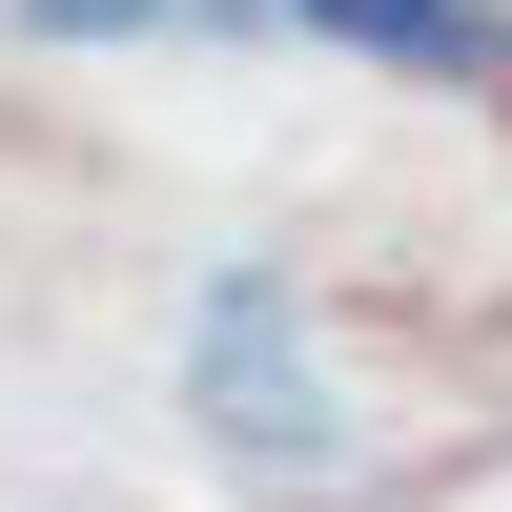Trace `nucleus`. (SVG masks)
I'll return each mask as SVG.
<instances>
[{
	"label": "nucleus",
	"instance_id": "obj_1",
	"mask_svg": "<svg viewBox=\"0 0 512 512\" xmlns=\"http://www.w3.org/2000/svg\"><path fill=\"white\" fill-rule=\"evenodd\" d=\"M205 431L246 451V472H328V349L267 308V287H205V349H185Z\"/></svg>",
	"mask_w": 512,
	"mask_h": 512
},
{
	"label": "nucleus",
	"instance_id": "obj_2",
	"mask_svg": "<svg viewBox=\"0 0 512 512\" xmlns=\"http://www.w3.org/2000/svg\"><path fill=\"white\" fill-rule=\"evenodd\" d=\"M349 62H410V82H472V41H492V0H308Z\"/></svg>",
	"mask_w": 512,
	"mask_h": 512
}]
</instances>
